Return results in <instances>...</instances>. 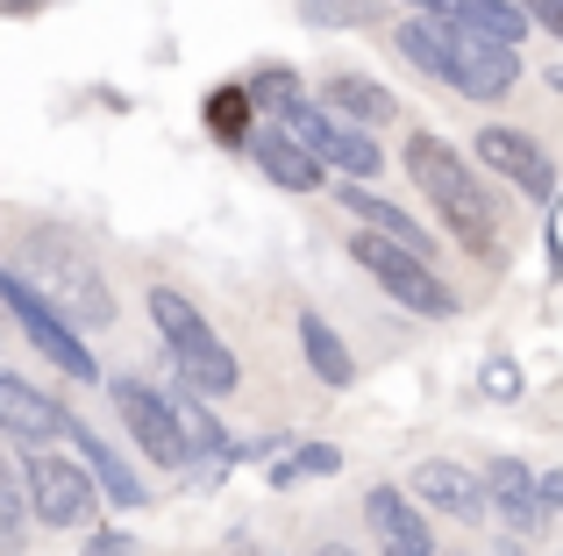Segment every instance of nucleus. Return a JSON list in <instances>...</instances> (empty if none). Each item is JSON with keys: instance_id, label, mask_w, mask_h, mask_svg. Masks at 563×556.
Masks as SVG:
<instances>
[{"instance_id": "f257e3e1", "label": "nucleus", "mask_w": 563, "mask_h": 556, "mask_svg": "<svg viewBox=\"0 0 563 556\" xmlns=\"http://www.w3.org/2000/svg\"><path fill=\"white\" fill-rule=\"evenodd\" d=\"M393 43H399L407 65H421L435 86H450L464 100H507L521 86V51L514 43L471 36V29L442 22V14H399Z\"/></svg>"}, {"instance_id": "f03ea898", "label": "nucleus", "mask_w": 563, "mask_h": 556, "mask_svg": "<svg viewBox=\"0 0 563 556\" xmlns=\"http://www.w3.org/2000/svg\"><path fill=\"white\" fill-rule=\"evenodd\" d=\"M399 157H407L413 193H421L428 208L442 214V229L456 236V251H471L478 265H499V257H507V236H499V208H493V193H485V179L471 171V157H456L450 143L428 136V129H413Z\"/></svg>"}, {"instance_id": "7ed1b4c3", "label": "nucleus", "mask_w": 563, "mask_h": 556, "mask_svg": "<svg viewBox=\"0 0 563 556\" xmlns=\"http://www.w3.org/2000/svg\"><path fill=\"white\" fill-rule=\"evenodd\" d=\"M151 321H157V335H165L172 371L186 378V392H200V400H229V392L243 386V364H235V349L221 343L214 321H207L200 307L186 300V292L151 286Z\"/></svg>"}, {"instance_id": "20e7f679", "label": "nucleus", "mask_w": 563, "mask_h": 556, "mask_svg": "<svg viewBox=\"0 0 563 556\" xmlns=\"http://www.w3.org/2000/svg\"><path fill=\"white\" fill-rule=\"evenodd\" d=\"M22 265H29V286H36L43 300L65 307V321L79 335L86 329H114V292H108V278H100V265L65 236V229H36V236H29V251H22Z\"/></svg>"}, {"instance_id": "39448f33", "label": "nucleus", "mask_w": 563, "mask_h": 556, "mask_svg": "<svg viewBox=\"0 0 563 556\" xmlns=\"http://www.w3.org/2000/svg\"><path fill=\"white\" fill-rule=\"evenodd\" d=\"M0 307H8L14 329H22L29 343H36L65 378H79V386H100V364H93V349H86V335L65 321V307L43 300V292L29 286V271H22V265H0Z\"/></svg>"}, {"instance_id": "423d86ee", "label": "nucleus", "mask_w": 563, "mask_h": 556, "mask_svg": "<svg viewBox=\"0 0 563 556\" xmlns=\"http://www.w3.org/2000/svg\"><path fill=\"white\" fill-rule=\"evenodd\" d=\"M350 257H357L364 271L378 278L385 292H393L407 314H428V321H450L456 314V292L435 278V257L407 251L399 236H385V229H357V243H350Z\"/></svg>"}, {"instance_id": "0eeeda50", "label": "nucleus", "mask_w": 563, "mask_h": 556, "mask_svg": "<svg viewBox=\"0 0 563 556\" xmlns=\"http://www.w3.org/2000/svg\"><path fill=\"white\" fill-rule=\"evenodd\" d=\"M278 122H286L292 136H300L307 151L335 171V179H378V171H385V151L372 143V129H364V122H343L329 100H307L300 93V100H286V108H278Z\"/></svg>"}, {"instance_id": "6e6552de", "label": "nucleus", "mask_w": 563, "mask_h": 556, "mask_svg": "<svg viewBox=\"0 0 563 556\" xmlns=\"http://www.w3.org/2000/svg\"><path fill=\"white\" fill-rule=\"evenodd\" d=\"M22 478H29V514H36L43 529H86V521H93V507L108 500V492H100V478H93V464H86V457L79 464L57 457L51 443L29 449Z\"/></svg>"}, {"instance_id": "1a4fd4ad", "label": "nucleus", "mask_w": 563, "mask_h": 556, "mask_svg": "<svg viewBox=\"0 0 563 556\" xmlns=\"http://www.w3.org/2000/svg\"><path fill=\"white\" fill-rule=\"evenodd\" d=\"M108 392H114V414H122V429L136 435L143 457L165 464V471H186V464H192V435L179 421V400L157 392L151 378H108Z\"/></svg>"}, {"instance_id": "9d476101", "label": "nucleus", "mask_w": 563, "mask_h": 556, "mask_svg": "<svg viewBox=\"0 0 563 556\" xmlns=\"http://www.w3.org/2000/svg\"><path fill=\"white\" fill-rule=\"evenodd\" d=\"M471 151H478V165H485V171H499L514 193H528V200H550V193H556V165H550V151H542L536 136H521V129L485 122L478 136H471Z\"/></svg>"}, {"instance_id": "9b49d317", "label": "nucleus", "mask_w": 563, "mask_h": 556, "mask_svg": "<svg viewBox=\"0 0 563 556\" xmlns=\"http://www.w3.org/2000/svg\"><path fill=\"white\" fill-rule=\"evenodd\" d=\"M407 492L428 507V514L464 521V529L493 514V500H485V471H464L456 457H421V464H413V478H407Z\"/></svg>"}, {"instance_id": "f8f14e48", "label": "nucleus", "mask_w": 563, "mask_h": 556, "mask_svg": "<svg viewBox=\"0 0 563 556\" xmlns=\"http://www.w3.org/2000/svg\"><path fill=\"white\" fill-rule=\"evenodd\" d=\"M364 529L378 535L385 556H435V535H428V521H421V500L399 492V486L364 492Z\"/></svg>"}, {"instance_id": "ddd939ff", "label": "nucleus", "mask_w": 563, "mask_h": 556, "mask_svg": "<svg viewBox=\"0 0 563 556\" xmlns=\"http://www.w3.org/2000/svg\"><path fill=\"white\" fill-rule=\"evenodd\" d=\"M0 435H14V443L43 449L51 435H71V414L51 400V392H36L29 378H14L8 364H0Z\"/></svg>"}, {"instance_id": "4468645a", "label": "nucleus", "mask_w": 563, "mask_h": 556, "mask_svg": "<svg viewBox=\"0 0 563 556\" xmlns=\"http://www.w3.org/2000/svg\"><path fill=\"white\" fill-rule=\"evenodd\" d=\"M250 157H257V171H264L272 186H286V193H314V186L329 179V165H321V157L307 151V143L292 136L286 122L257 129V136H250Z\"/></svg>"}, {"instance_id": "2eb2a0df", "label": "nucleus", "mask_w": 563, "mask_h": 556, "mask_svg": "<svg viewBox=\"0 0 563 556\" xmlns=\"http://www.w3.org/2000/svg\"><path fill=\"white\" fill-rule=\"evenodd\" d=\"M485 500L499 507V521H507L514 535H536L542 521H550L542 514V492H536V471H528L521 457H493L485 464Z\"/></svg>"}, {"instance_id": "dca6fc26", "label": "nucleus", "mask_w": 563, "mask_h": 556, "mask_svg": "<svg viewBox=\"0 0 563 556\" xmlns=\"http://www.w3.org/2000/svg\"><path fill=\"white\" fill-rule=\"evenodd\" d=\"M321 100H329L343 122H364V129H385L399 114V100L385 93L372 71H329V86H321Z\"/></svg>"}, {"instance_id": "f3484780", "label": "nucleus", "mask_w": 563, "mask_h": 556, "mask_svg": "<svg viewBox=\"0 0 563 556\" xmlns=\"http://www.w3.org/2000/svg\"><path fill=\"white\" fill-rule=\"evenodd\" d=\"M257 93H250V79H221L214 93H207V108H200V122H207V136L221 143V151H250V136H257Z\"/></svg>"}, {"instance_id": "a211bd4d", "label": "nucleus", "mask_w": 563, "mask_h": 556, "mask_svg": "<svg viewBox=\"0 0 563 556\" xmlns=\"http://www.w3.org/2000/svg\"><path fill=\"white\" fill-rule=\"evenodd\" d=\"M71 443H79V457L93 464L100 492H108L114 507H143V500H151V492H143V478H136V464H129V457H114V443H108V435H93L86 421H71Z\"/></svg>"}, {"instance_id": "6ab92c4d", "label": "nucleus", "mask_w": 563, "mask_h": 556, "mask_svg": "<svg viewBox=\"0 0 563 556\" xmlns=\"http://www.w3.org/2000/svg\"><path fill=\"white\" fill-rule=\"evenodd\" d=\"M300 357H307V371H314L329 392H343L350 378H357V357H350V343H343V335H335L321 314H300Z\"/></svg>"}, {"instance_id": "aec40b11", "label": "nucleus", "mask_w": 563, "mask_h": 556, "mask_svg": "<svg viewBox=\"0 0 563 556\" xmlns=\"http://www.w3.org/2000/svg\"><path fill=\"white\" fill-rule=\"evenodd\" d=\"M335 471H343V449L335 443H300V449H286V457L272 464V486L292 492V486H307V478H335Z\"/></svg>"}, {"instance_id": "412c9836", "label": "nucleus", "mask_w": 563, "mask_h": 556, "mask_svg": "<svg viewBox=\"0 0 563 556\" xmlns=\"http://www.w3.org/2000/svg\"><path fill=\"white\" fill-rule=\"evenodd\" d=\"M300 22L307 29H378L385 0H300Z\"/></svg>"}, {"instance_id": "4be33fe9", "label": "nucleus", "mask_w": 563, "mask_h": 556, "mask_svg": "<svg viewBox=\"0 0 563 556\" xmlns=\"http://www.w3.org/2000/svg\"><path fill=\"white\" fill-rule=\"evenodd\" d=\"M22 529H29V478L0 457V549H22Z\"/></svg>"}, {"instance_id": "5701e85b", "label": "nucleus", "mask_w": 563, "mask_h": 556, "mask_svg": "<svg viewBox=\"0 0 563 556\" xmlns=\"http://www.w3.org/2000/svg\"><path fill=\"white\" fill-rule=\"evenodd\" d=\"M250 93H257V108H286V100H300V71L292 65H257L250 71Z\"/></svg>"}, {"instance_id": "b1692460", "label": "nucleus", "mask_w": 563, "mask_h": 556, "mask_svg": "<svg viewBox=\"0 0 563 556\" xmlns=\"http://www.w3.org/2000/svg\"><path fill=\"white\" fill-rule=\"evenodd\" d=\"M485 400H521V392H528V378H521V364H514V357H485Z\"/></svg>"}, {"instance_id": "393cba45", "label": "nucleus", "mask_w": 563, "mask_h": 556, "mask_svg": "<svg viewBox=\"0 0 563 556\" xmlns=\"http://www.w3.org/2000/svg\"><path fill=\"white\" fill-rule=\"evenodd\" d=\"M528 8V22H542L550 36H563V0H521Z\"/></svg>"}, {"instance_id": "a878e982", "label": "nucleus", "mask_w": 563, "mask_h": 556, "mask_svg": "<svg viewBox=\"0 0 563 556\" xmlns=\"http://www.w3.org/2000/svg\"><path fill=\"white\" fill-rule=\"evenodd\" d=\"M536 492H542V514H563V471H536Z\"/></svg>"}, {"instance_id": "bb28decb", "label": "nucleus", "mask_w": 563, "mask_h": 556, "mask_svg": "<svg viewBox=\"0 0 563 556\" xmlns=\"http://www.w3.org/2000/svg\"><path fill=\"white\" fill-rule=\"evenodd\" d=\"M129 549H136V543H129L122 529H100L93 543H86V556H129Z\"/></svg>"}, {"instance_id": "cd10ccee", "label": "nucleus", "mask_w": 563, "mask_h": 556, "mask_svg": "<svg viewBox=\"0 0 563 556\" xmlns=\"http://www.w3.org/2000/svg\"><path fill=\"white\" fill-rule=\"evenodd\" d=\"M36 8H51V0H0V14H36Z\"/></svg>"}, {"instance_id": "c85d7f7f", "label": "nucleus", "mask_w": 563, "mask_h": 556, "mask_svg": "<svg viewBox=\"0 0 563 556\" xmlns=\"http://www.w3.org/2000/svg\"><path fill=\"white\" fill-rule=\"evenodd\" d=\"M307 556H357V549H343V543H321V549H307Z\"/></svg>"}]
</instances>
